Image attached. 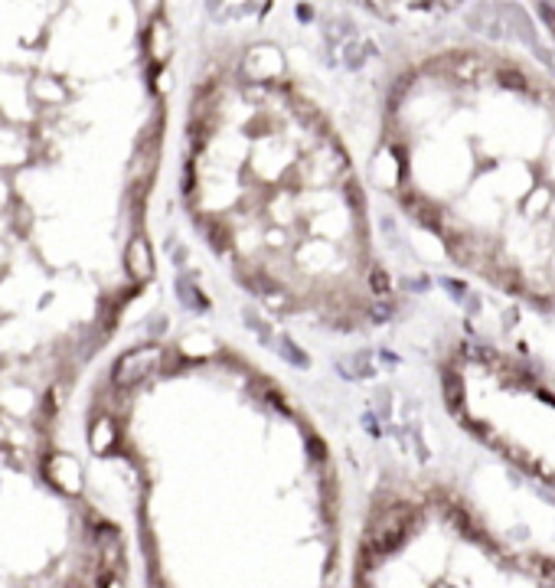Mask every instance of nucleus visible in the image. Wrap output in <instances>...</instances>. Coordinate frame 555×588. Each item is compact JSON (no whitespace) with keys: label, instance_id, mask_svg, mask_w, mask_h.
<instances>
[{"label":"nucleus","instance_id":"nucleus-2","mask_svg":"<svg viewBox=\"0 0 555 588\" xmlns=\"http://www.w3.org/2000/svg\"><path fill=\"white\" fill-rule=\"evenodd\" d=\"M340 373L350 376V379H360V376H373V363H369V353H356V356H346L340 360Z\"/></svg>","mask_w":555,"mask_h":588},{"label":"nucleus","instance_id":"nucleus-3","mask_svg":"<svg viewBox=\"0 0 555 588\" xmlns=\"http://www.w3.org/2000/svg\"><path fill=\"white\" fill-rule=\"evenodd\" d=\"M369 288H373L376 301H389V298H392V285H389L385 268H373V271H369Z\"/></svg>","mask_w":555,"mask_h":588},{"label":"nucleus","instance_id":"nucleus-1","mask_svg":"<svg viewBox=\"0 0 555 588\" xmlns=\"http://www.w3.org/2000/svg\"><path fill=\"white\" fill-rule=\"evenodd\" d=\"M441 389H444V406H451L454 412H460V406H464V383H460V376L458 373H444Z\"/></svg>","mask_w":555,"mask_h":588},{"label":"nucleus","instance_id":"nucleus-4","mask_svg":"<svg viewBox=\"0 0 555 588\" xmlns=\"http://www.w3.org/2000/svg\"><path fill=\"white\" fill-rule=\"evenodd\" d=\"M278 350H281V356H284L288 363L300 366V370H307V366H310L307 353H300V350H298V343H291V340H281V347H278Z\"/></svg>","mask_w":555,"mask_h":588}]
</instances>
